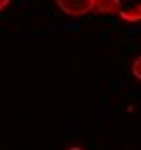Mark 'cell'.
<instances>
[{"label":"cell","mask_w":141,"mask_h":150,"mask_svg":"<svg viewBox=\"0 0 141 150\" xmlns=\"http://www.w3.org/2000/svg\"><path fill=\"white\" fill-rule=\"evenodd\" d=\"M132 75L141 82V56H136V59H134V63H132Z\"/></svg>","instance_id":"277c9868"},{"label":"cell","mask_w":141,"mask_h":150,"mask_svg":"<svg viewBox=\"0 0 141 150\" xmlns=\"http://www.w3.org/2000/svg\"><path fill=\"white\" fill-rule=\"evenodd\" d=\"M66 150H85V148H80V145H70V148H66Z\"/></svg>","instance_id":"8992f818"},{"label":"cell","mask_w":141,"mask_h":150,"mask_svg":"<svg viewBox=\"0 0 141 150\" xmlns=\"http://www.w3.org/2000/svg\"><path fill=\"white\" fill-rule=\"evenodd\" d=\"M118 16H120V21H125V23H139L141 21V0L136 2V5H132V7H120V12H118Z\"/></svg>","instance_id":"3957f363"},{"label":"cell","mask_w":141,"mask_h":150,"mask_svg":"<svg viewBox=\"0 0 141 150\" xmlns=\"http://www.w3.org/2000/svg\"><path fill=\"white\" fill-rule=\"evenodd\" d=\"M92 5H94V0H56V7L66 16H73V19L87 16L92 12Z\"/></svg>","instance_id":"6da1fadb"},{"label":"cell","mask_w":141,"mask_h":150,"mask_svg":"<svg viewBox=\"0 0 141 150\" xmlns=\"http://www.w3.org/2000/svg\"><path fill=\"white\" fill-rule=\"evenodd\" d=\"M120 7H122V0H94L92 12H99V14H118Z\"/></svg>","instance_id":"7a4b0ae2"},{"label":"cell","mask_w":141,"mask_h":150,"mask_svg":"<svg viewBox=\"0 0 141 150\" xmlns=\"http://www.w3.org/2000/svg\"><path fill=\"white\" fill-rule=\"evenodd\" d=\"M7 5H9V0H0V12H2V9L7 7Z\"/></svg>","instance_id":"5b68a950"}]
</instances>
